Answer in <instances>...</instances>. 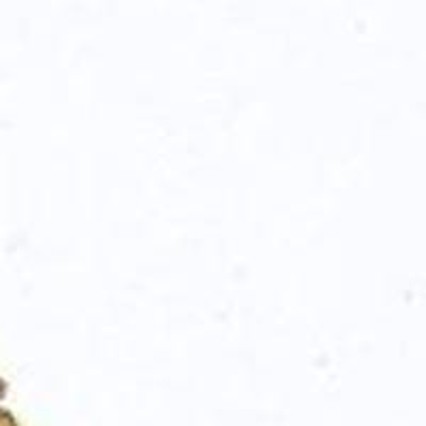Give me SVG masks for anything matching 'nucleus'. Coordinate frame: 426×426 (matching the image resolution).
Returning <instances> with one entry per match:
<instances>
[]
</instances>
